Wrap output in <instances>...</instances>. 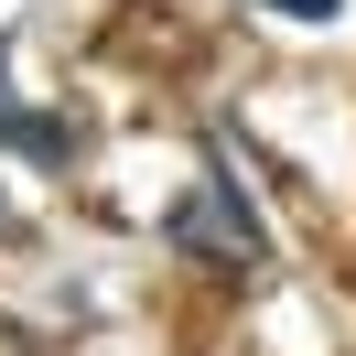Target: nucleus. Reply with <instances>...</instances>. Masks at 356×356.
<instances>
[{
  "label": "nucleus",
  "mask_w": 356,
  "mask_h": 356,
  "mask_svg": "<svg viewBox=\"0 0 356 356\" xmlns=\"http://www.w3.org/2000/svg\"><path fill=\"white\" fill-rule=\"evenodd\" d=\"M162 238H173L184 259H216V270H270V227H259V205H248L238 184H216V173H205L195 195L162 216Z\"/></svg>",
  "instance_id": "obj_1"
},
{
  "label": "nucleus",
  "mask_w": 356,
  "mask_h": 356,
  "mask_svg": "<svg viewBox=\"0 0 356 356\" xmlns=\"http://www.w3.org/2000/svg\"><path fill=\"white\" fill-rule=\"evenodd\" d=\"M259 11H281V22H346V0H259Z\"/></svg>",
  "instance_id": "obj_2"
}]
</instances>
